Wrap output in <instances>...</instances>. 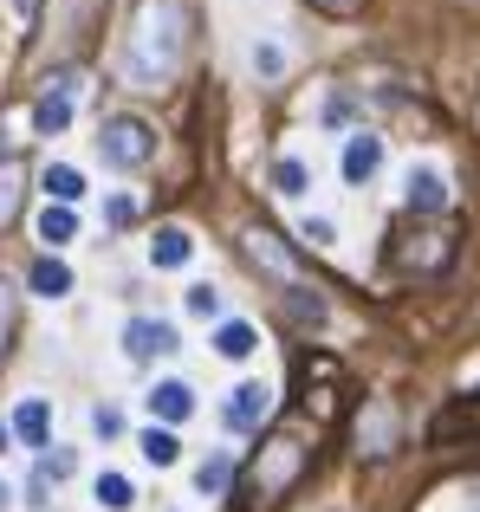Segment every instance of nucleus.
<instances>
[{
  "label": "nucleus",
  "instance_id": "1",
  "mask_svg": "<svg viewBox=\"0 0 480 512\" xmlns=\"http://www.w3.org/2000/svg\"><path fill=\"white\" fill-rule=\"evenodd\" d=\"M182 46H189V0H143L124 52V78L130 85H163L182 65Z\"/></svg>",
  "mask_w": 480,
  "mask_h": 512
},
{
  "label": "nucleus",
  "instance_id": "2",
  "mask_svg": "<svg viewBox=\"0 0 480 512\" xmlns=\"http://www.w3.org/2000/svg\"><path fill=\"white\" fill-rule=\"evenodd\" d=\"M98 156H104L111 169H143V163L156 156V130L143 124V117H104Z\"/></svg>",
  "mask_w": 480,
  "mask_h": 512
},
{
  "label": "nucleus",
  "instance_id": "3",
  "mask_svg": "<svg viewBox=\"0 0 480 512\" xmlns=\"http://www.w3.org/2000/svg\"><path fill=\"white\" fill-rule=\"evenodd\" d=\"M72 111H78V72H59L33 104V130L39 137H59V130L72 124Z\"/></svg>",
  "mask_w": 480,
  "mask_h": 512
},
{
  "label": "nucleus",
  "instance_id": "4",
  "mask_svg": "<svg viewBox=\"0 0 480 512\" xmlns=\"http://www.w3.org/2000/svg\"><path fill=\"white\" fill-rule=\"evenodd\" d=\"M124 350L137 363H156V357H176L182 338H176V325H169V318H130V325H124Z\"/></svg>",
  "mask_w": 480,
  "mask_h": 512
},
{
  "label": "nucleus",
  "instance_id": "5",
  "mask_svg": "<svg viewBox=\"0 0 480 512\" xmlns=\"http://www.w3.org/2000/svg\"><path fill=\"white\" fill-rule=\"evenodd\" d=\"M266 415H273V389L266 383H240L228 396V409H221V422H228L234 435H247V428H260Z\"/></svg>",
  "mask_w": 480,
  "mask_h": 512
},
{
  "label": "nucleus",
  "instance_id": "6",
  "mask_svg": "<svg viewBox=\"0 0 480 512\" xmlns=\"http://www.w3.org/2000/svg\"><path fill=\"white\" fill-rule=\"evenodd\" d=\"M403 201H409V214H442L448 208V175L435 163H416L403 182Z\"/></svg>",
  "mask_w": 480,
  "mask_h": 512
},
{
  "label": "nucleus",
  "instance_id": "7",
  "mask_svg": "<svg viewBox=\"0 0 480 512\" xmlns=\"http://www.w3.org/2000/svg\"><path fill=\"white\" fill-rule=\"evenodd\" d=\"M143 402H150L156 422H189V415H195V389L182 383V376H163V383H156Z\"/></svg>",
  "mask_w": 480,
  "mask_h": 512
},
{
  "label": "nucleus",
  "instance_id": "8",
  "mask_svg": "<svg viewBox=\"0 0 480 512\" xmlns=\"http://www.w3.org/2000/svg\"><path fill=\"white\" fill-rule=\"evenodd\" d=\"M195 260V234L189 227H156V240H150V266L156 273H176V266H189Z\"/></svg>",
  "mask_w": 480,
  "mask_h": 512
},
{
  "label": "nucleus",
  "instance_id": "9",
  "mask_svg": "<svg viewBox=\"0 0 480 512\" xmlns=\"http://www.w3.org/2000/svg\"><path fill=\"white\" fill-rule=\"evenodd\" d=\"M344 182H370V175L383 169V137H370V130H357L351 143H344Z\"/></svg>",
  "mask_w": 480,
  "mask_h": 512
},
{
  "label": "nucleus",
  "instance_id": "10",
  "mask_svg": "<svg viewBox=\"0 0 480 512\" xmlns=\"http://www.w3.org/2000/svg\"><path fill=\"white\" fill-rule=\"evenodd\" d=\"M279 305H286V318H292V325H312V331L331 318V312H325V299H318L312 286H299V279H292V286L279 292Z\"/></svg>",
  "mask_w": 480,
  "mask_h": 512
},
{
  "label": "nucleus",
  "instance_id": "11",
  "mask_svg": "<svg viewBox=\"0 0 480 512\" xmlns=\"http://www.w3.org/2000/svg\"><path fill=\"white\" fill-rule=\"evenodd\" d=\"M390 441H396V415L383 409V402H370V415L357 422V448L364 454H390Z\"/></svg>",
  "mask_w": 480,
  "mask_h": 512
},
{
  "label": "nucleus",
  "instance_id": "12",
  "mask_svg": "<svg viewBox=\"0 0 480 512\" xmlns=\"http://www.w3.org/2000/svg\"><path fill=\"white\" fill-rule=\"evenodd\" d=\"M253 350H260V338H253L247 318H221V325H215V357L240 363V357H253Z\"/></svg>",
  "mask_w": 480,
  "mask_h": 512
},
{
  "label": "nucleus",
  "instance_id": "13",
  "mask_svg": "<svg viewBox=\"0 0 480 512\" xmlns=\"http://www.w3.org/2000/svg\"><path fill=\"white\" fill-rule=\"evenodd\" d=\"M13 435H26L33 448H46V435H52V409H46V396H26L20 409H13Z\"/></svg>",
  "mask_w": 480,
  "mask_h": 512
},
{
  "label": "nucleus",
  "instance_id": "14",
  "mask_svg": "<svg viewBox=\"0 0 480 512\" xmlns=\"http://www.w3.org/2000/svg\"><path fill=\"white\" fill-rule=\"evenodd\" d=\"M26 286H33L39 299H65V292H72V266H65V260H52V253H46V260H33Z\"/></svg>",
  "mask_w": 480,
  "mask_h": 512
},
{
  "label": "nucleus",
  "instance_id": "15",
  "mask_svg": "<svg viewBox=\"0 0 480 512\" xmlns=\"http://www.w3.org/2000/svg\"><path fill=\"white\" fill-rule=\"evenodd\" d=\"M39 182H46V195L59 201V208H72V201L85 195V175H78L72 163H46V175H39Z\"/></svg>",
  "mask_w": 480,
  "mask_h": 512
},
{
  "label": "nucleus",
  "instance_id": "16",
  "mask_svg": "<svg viewBox=\"0 0 480 512\" xmlns=\"http://www.w3.org/2000/svg\"><path fill=\"white\" fill-rule=\"evenodd\" d=\"M247 247H253V260H260V266H273V273H279V286H292V260H286V247H279L266 227H253Z\"/></svg>",
  "mask_w": 480,
  "mask_h": 512
},
{
  "label": "nucleus",
  "instance_id": "17",
  "mask_svg": "<svg viewBox=\"0 0 480 512\" xmlns=\"http://www.w3.org/2000/svg\"><path fill=\"white\" fill-rule=\"evenodd\" d=\"M72 234H78V214L59 208V201H46V214H39V240H46V247H65Z\"/></svg>",
  "mask_w": 480,
  "mask_h": 512
},
{
  "label": "nucleus",
  "instance_id": "18",
  "mask_svg": "<svg viewBox=\"0 0 480 512\" xmlns=\"http://www.w3.org/2000/svg\"><path fill=\"white\" fill-rule=\"evenodd\" d=\"M91 493H98L104 512H130V500H137V487H130L124 474H98V480H91Z\"/></svg>",
  "mask_w": 480,
  "mask_h": 512
},
{
  "label": "nucleus",
  "instance_id": "19",
  "mask_svg": "<svg viewBox=\"0 0 480 512\" xmlns=\"http://www.w3.org/2000/svg\"><path fill=\"white\" fill-rule=\"evenodd\" d=\"M143 461H150V467H176L182 461V441L169 435V428H143Z\"/></svg>",
  "mask_w": 480,
  "mask_h": 512
},
{
  "label": "nucleus",
  "instance_id": "20",
  "mask_svg": "<svg viewBox=\"0 0 480 512\" xmlns=\"http://www.w3.org/2000/svg\"><path fill=\"white\" fill-rule=\"evenodd\" d=\"M305 182H312V169H305L299 156H279V163H273V188H279V195L299 201V195H305Z\"/></svg>",
  "mask_w": 480,
  "mask_h": 512
},
{
  "label": "nucleus",
  "instance_id": "21",
  "mask_svg": "<svg viewBox=\"0 0 480 512\" xmlns=\"http://www.w3.org/2000/svg\"><path fill=\"white\" fill-rule=\"evenodd\" d=\"M228 480H234V461H228V454H208V461L195 467V487H202V493H221Z\"/></svg>",
  "mask_w": 480,
  "mask_h": 512
},
{
  "label": "nucleus",
  "instance_id": "22",
  "mask_svg": "<svg viewBox=\"0 0 480 512\" xmlns=\"http://www.w3.org/2000/svg\"><path fill=\"white\" fill-rule=\"evenodd\" d=\"M253 72H260V78H279V72H286V46L260 39V46H253Z\"/></svg>",
  "mask_w": 480,
  "mask_h": 512
},
{
  "label": "nucleus",
  "instance_id": "23",
  "mask_svg": "<svg viewBox=\"0 0 480 512\" xmlns=\"http://www.w3.org/2000/svg\"><path fill=\"white\" fill-rule=\"evenodd\" d=\"M13 208H20V169H0V227H7L13 221Z\"/></svg>",
  "mask_w": 480,
  "mask_h": 512
},
{
  "label": "nucleus",
  "instance_id": "24",
  "mask_svg": "<svg viewBox=\"0 0 480 512\" xmlns=\"http://www.w3.org/2000/svg\"><path fill=\"white\" fill-rule=\"evenodd\" d=\"M189 312L195 318H221V292L215 286H189Z\"/></svg>",
  "mask_w": 480,
  "mask_h": 512
},
{
  "label": "nucleus",
  "instance_id": "25",
  "mask_svg": "<svg viewBox=\"0 0 480 512\" xmlns=\"http://www.w3.org/2000/svg\"><path fill=\"white\" fill-rule=\"evenodd\" d=\"M299 234L312 240V247H331V240H338V227H331L325 214H305V221H299Z\"/></svg>",
  "mask_w": 480,
  "mask_h": 512
},
{
  "label": "nucleus",
  "instance_id": "26",
  "mask_svg": "<svg viewBox=\"0 0 480 512\" xmlns=\"http://www.w3.org/2000/svg\"><path fill=\"white\" fill-rule=\"evenodd\" d=\"M104 221H111V227H130V221H137V201H130V195H111V201H104Z\"/></svg>",
  "mask_w": 480,
  "mask_h": 512
},
{
  "label": "nucleus",
  "instance_id": "27",
  "mask_svg": "<svg viewBox=\"0 0 480 512\" xmlns=\"http://www.w3.org/2000/svg\"><path fill=\"white\" fill-rule=\"evenodd\" d=\"M91 428H98V435L111 441V435H117V428H124V422H117V409H91Z\"/></svg>",
  "mask_w": 480,
  "mask_h": 512
},
{
  "label": "nucleus",
  "instance_id": "28",
  "mask_svg": "<svg viewBox=\"0 0 480 512\" xmlns=\"http://www.w3.org/2000/svg\"><path fill=\"white\" fill-rule=\"evenodd\" d=\"M318 7H325V13H351L357 0H318Z\"/></svg>",
  "mask_w": 480,
  "mask_h": 512
},
{
  "label": "nucleus",
  "instance_id": "29",
  "mask_svg": "<svg viewBox=\"0 0 480 512\" xmlns=\"http://www.w3.org/2000/svg\"><path fill=\"white\" fill-rule=\"evenodd\" d=\"M13 448V422H0V454H7Z\"/></svg>",
  "mask_w": 480,
  "mask_h": 512
},
{
  "label": "nucleus",
  "instance_id": "30",
  "mask_svg": "<svg viewBox=\"0 0 480 512\" xmlns=\"http://www.w3.org/2000/svg\"><path fill=\"white\" fill-rule=\"evenodd\" d=\"M0 338H7V292H0Z\"/></svg>",
  "mask_w": 480,
  "mask_h": 512
},
{
  "label": "nucleus",
  "instance_id": "31",
  "mask_svg": "<svg viewBox=\"0 0 480 512\" xmlns=\"http://www.w3.org/2000/svg\"><path fill=\"white\" fill-rule=\"evenodd\" d=\"M13 7H20V13H33V7H39V0H13Z\"/></svg>",
  "mask_w": 480,
  "mask_h": 512
},
{
  "label": "nucleus",
  "instance_id": "32",
  "mask_svg": "<svg viewBox=\"0 0 480 512\" xmlns=\"http://www.w3.org/2000/svg\"><path fill=\"white\" fill-rule=\"evenodd\" d=\"M7 500H13V493H7V480H0V506H7Z\"/></svg>",
  "mask_w": 480,
  "mask_h": 512
}]
</instances>
